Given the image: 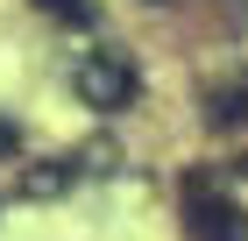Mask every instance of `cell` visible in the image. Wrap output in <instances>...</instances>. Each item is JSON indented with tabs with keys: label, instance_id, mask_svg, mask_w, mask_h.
<instances>
[{
	"label": "cell",
	"instance_id": "6da1fadb",
	"mask_svg": "<svg viewBox=\"0 0 248 241\" xmlns=\"http://www.w3.org/2000/svg\"><path fill=\"white\" fill-rule=\"evenodd\" d=\"M71 93H78V107H93V113H128L135 93H142V71H135L128 50L93 43V50L71 57Z\"/></svg>",
	"mask_w": 248,
	"mask_h": 241
},
{
	"label": "cell",
	"instance_id": "7a4b0ae2",
	"mask_svg": "<svg viewBox=\"0 0 248 241\" xmlns=\"http://www.w3.org/2000/svg\"><path fill=\"white\" fill-rule=\"evenodd\" d=\"M185 241H248V206L220 192L213 177L185 185Z\"/></svg>",
	"mask_w": 248,
	"mask_h": 241
},
{
	"label": "cell",
	"instance_id": "3957f363",
	"mask_svg": "<svg viewBox=\"0 0 248 241\" xmlns=\"http://www.w3.org/2000/svg\"><path fill=\"white\" fill-rule=\"evenodd\" d=\"M78 177H85V163H78V156H36V163H21L15 192H21V199H64Z\"/></svg>",
	"mask_w": 248,
	"mask_h": 241
},
{
	"label": "cell",
	"instance_id": "277c9868",
	"mask_svg": "<svg viewBox=\"0 0 248 241\" xmlns=\"http://www.w3.org/2000/svg\"><path fill=\"white\" fill-rule=\"evenodd\" d=\"M206 121H213L220 135H227V128H248V78L213 85V93H206Z\"/></svg>",
	"mask_w": 248,
	"mask_h": 241
},
{
	"label": "cell",
	"instance_id": "5b68a950",
	"mask_svg": "<svg viewBox=\"0 0 248 241\" xmlns=\"http://www.w3.org/2000/svg\"><path fill=\"white\" fill-rule=\"evenodd\" d=\"M29 7H43L50 21H71V29H93V21H99L93 0H29Z\"/></svg>",
	"mask_w": 248,
	"mask_h": 241
},
{
	"label": "cell",
	"instance_id": "8992f818",
	"mask_svg": "<svg viewBox=\"0 0 248 241\" xmlns=\"http://www.w3.org/2000/svg\"><path fill=\"white\" fill-rule=\"evenodd\" d=\"M0 156H21V128L7 121V113H0Z\"/></svg>",
	"mask_w": 248,
	"mask_h": 241
}]
</instances>
